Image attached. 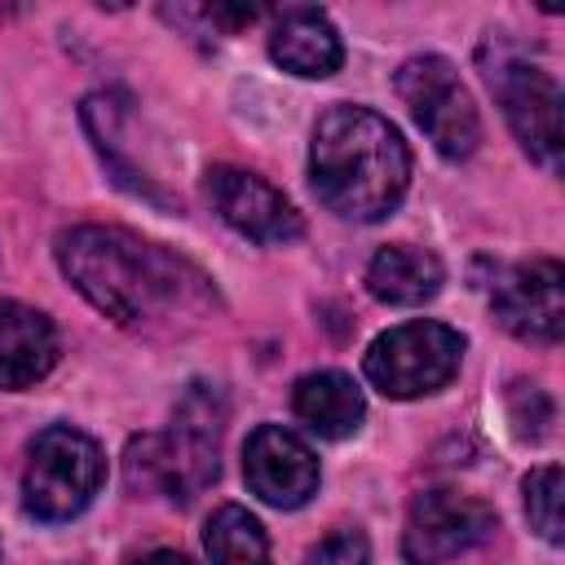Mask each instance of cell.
Wrapping results in <instances>:
<instances>
[{"label":"cell","mask_w":565,"mask_h":565,"mask_svg":"<svg viewBox=\"0 0 565 565\" xmlns=\"http://www.w3.org/2000/svg\"><path fill=\"white\" fill-rule=\"evenodd\" d=\"M446 269L428 247L415 243H388L366 265V291L384 305H424L441 291Z\"/></svg>","instance_id":"9a60e30c"},{"label":"cell","mask_w":565,"mask_h":565,"mask_svg":"<svg viewBox=\"0 0 565 565\" xmlns=\"http://www.w3.org/2000/svg\"><path fill=\"white\" fill-rule=\"evenodd\" d=\"M269 57L291 71V75H305V79H322L331 75L340 62H344V44H340V31L331 26V18L322 9H309V4H291L282 13H274V26H269Z\"/></svg>","instance_id":"4fadbf2b"},{"label":"cell","mask_w":565,"mask_h":565,"mask_svg":"<svg viewBox=\"0 0 565 565\" xmlns=\"http://www.w3.org/2000/svg\"><path fill=\"white\" fill-rule=\"evenodd\" d=\"M494 318L525 344H556L565 331V269L552 256H534L499 274Z\"/></svg>","instance_id":"9c48e42d"},{"label":"cell","mask_w":565,"mask_h":565,"mask_svg":"<svg viewBox=\"0 0 565 565\" xmlns=\"http://www.w3.org/2000/svg\"><path fill=\"white\" fill-rule=\"evenodd\" d=\"M207 194L221 221L252 243H291L305 234V216L291 207V199L247 168H230V163L212 168Z\"/></svg>","instance_id":"30bf717a"},{"label":"cell","mask_w":565,"mask_h":565,"mask_svg":"<svg viewBox=\"0 0 565 565\" xmlns=\"http://www.w3.org/2000/svg\"><path fill=\"white\" fill-rule=\"evenodd\" d=\"M291 411L309 433H318L327 441L353 437L362 428V419H366L362 388L344 371H309V375H300L296 393H291Z\"/></svg>","instance_id":"5bb4252c"},{"label":"cell","mask_w":565,"mask_h":565,"mask_svg":"<svg viewBox=\"0 0 565 565\" xmlns=\"http://www.w3.org/2000/svg\"><path fill=\"white\" fill-rule=\"evenodd\" d=\"M221 402L203 384L185 393L168 433L137 437L128 446V486L141 494H168L172 503H190L207 481H216L221 455Z\"/></svg>","instance_id":"3957f363"},{"label":"cell","mask_w":565,"mask_h":565,"mask_svg":"<svg viewBox=\"0 0 565 565\" xmlns=\"http://www.w3.org/2000/svg\"><path fill=\"white\" fill-rule=\"evenodd\" d=\"M243 477L260 503L300 508L318 490L322 472H318L313 450L296 433H287L278 424H260L243 446Z\"/></svg>","instance_id":"8fae6325"},{"label":"cell","mask_w":565,"mask_h":565,"mask_svg":"<svg viewBox=\"0 0 565 565\" xmlns=\"http://www.w3.org/2000/svg\"><path fill=\"white\" fill-rule=\"evenodd\" d=\"M494 534V508L463 490H424L402 530L406 565H446Z\"/></svg>","instance_id":"ba28073f"},{"label":"cell","mask_w":565,"mask_h":565,"mask_svg":"<svg viewBox=\"0 0 565 565\" xmlns=\"http://www.w3.org/2000/svg\"><path fill=\"white\" fill-rule=\"evenodd\" d=\"M203 547L212 565H269V539L260 521L238 503H225L207 516Z\"/></svg>","instance_id":"2e32d148"},{"label":"cell","mask_w":565,"mask_h":565,"mask_svg":"<svg viewBox=\"0 0 565 565\" xmlns=\"http://www.w3.org/2000/svg\"><path fill=\"white\" fill-rule=\"evenodd\" d=\"M57 353H62L57 327L40 309L18 300L0 305V388L4 393L40 384L57 366Z\"/></svg>","instance_id":"7c38bea8"},{"label":"cell","mask_w":565,"mask_h":565,"mask_svg":"<svg viewBox=\"0 0 565 565\" xmlns=\"http://www.w3.org/2000/svg\"><path fill=\"white\" fill-rule=\"evenodd\" d=\"M57 265L71 278V287L119 327L207 300V278L194 265L119 225L62 230Z\"/></svg>","instance_id":"6da1fadb"},{"label":"cell","mask_w":565,"mask_h":565,"mask_svg":"<svg viewBox=\"0 0 565 565\" xmlns=\"http://www.w3.org/2000/svg\"><path fill=\"white\" fill-rule=\"evenodd\" d=\"M477 62L521 150L534 163L556 168L561 163V88L552 71L534 62L521 44H512L508 35H490L477 49Z\"/></svg>","instance_id":"277c9868"},{"label":"cell","mask_w":565,"mask_h":565,"mask_svg":"<svg viewBox=\"0 0 565 565\" xmlns=\"http://www.w3.org/2000/svg\"><path fill=\"white\" fill-rule=\"evenodd\" d=\"M137 565H194V561H190V556H181V552H168V547H159V552L141 556Z\"/></svg>","instance_id":"d6986e66"},{"label":"cell","mask_w":565,"mask_h":565,"mask_svg":"<svg viewBox=\"0 0 565 565\" xmlns=\"http://www.w3.org/2000/svg\"><path fill=\"white\" fill-rule=\"evenodd\" d=\"M525 516L530 525L547 539V543H561L565 539V521H561V503H565V472L556 463H543L525 477Z\"/></svg>","instance_id":"e0dca14e"},{"label":"cell","mask_w":565,"mask_h":565,"mask_svg":"<svg viewBox=\"0 0 565 565\" xmlns=\"http://www.w3.org/2000/svg\"><path fill=\"white\" fill-rule=\"evenodd\" d=\"M309 181L335 216L384 221L411 185V150L384 115L366 106H331L313 124Z\"/></svg>","instance_id":"7a4b0ae2"},{"label":"cell","mask_w":565,"mask_h":565,"mask_svg":"<svg viewBox=\"0 0 565 565\" xmlns=\"http://www.w3.org/2000/svg\"><path fill=\"white\" fill-rule=\"evenodd\" d=\"M397 97L406 102L411 119L424 128V137L437 146L441 159H468L481 141V115L459 79V71L437 57L419 53L397 66Z\"/></svg>","instance_id":"52a82bcc"},{"label":"cell","mask_w":565,"mask_h":565,"mask_svg":"<svg viewBox=\"0 0 565 565\" xmlns=\"http://www.w3.org/2000/svg\"><path fill=\"white\" fill-rule=\"evenodd\" d=\"M102 477H106L102 446L71 424H49L44 433H35L26 450L22 508L35 521H71L93 503Z\"/></svg>","instance_id":"5b68a950"},{"label":"cell","mask_w":565,"mask_h":565,"mask_svg":"<svg viewBox=\"0 0 565 565\" xmlns=\"http://www.w3.org/2000/svg\"><path fill=\"white\" fill-rule=\"evenodd\" d=\"M463 358V335L446 322L415 318L402 327H388L384 335L371 340L362 371L384 397H424L437 393L455 380Z\"/></svg>","instance_id":"8992f818"},{"label":"cell","mask_w":565,"mask_h":565,"mask_svg":"<svg viewBox=\"0 0 565 565\" xmlns=\"http://www.w3.org/2000/svg\"><path fill=\"white\" fill-rule=\"evenodd\" d=\"M305 565H371V543L362 530H335L309 547Z\"/></svg>","instance_id":"ac0fdd59"}]
</instances>
